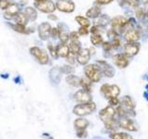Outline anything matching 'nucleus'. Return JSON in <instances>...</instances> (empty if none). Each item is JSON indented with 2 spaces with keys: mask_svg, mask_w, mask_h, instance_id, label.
<instances>
[{
  "mask_svg": "<svg viewBox=\"0 0 148 139\" xmlns=\"http://www.w3.org/2000/svg\"><path fill=\"white\" fill-rule=\"evenodd\" d=\"M75 21L80 24L81 26H83V27H88L90 25V21L87 20L86 18L82 17V16H77L75 18Z\"/></svg>",
  "mask_w": 148,
  "mask_h": 139,
  "instance_id": "32",
  "label": "nucleus"
},
{
  "mask_svg": "<svg viewBox=\"0 0 148 139\" xmlns=\"http://www.w3.org/2000/svg\"><path fill=\"white\" fill-rule=\"evenodd\" d=\"M75 56L76 54H74L72 52H69V54L68 55V57H67V60H68V62L69 63H71V64H73L74 61H75Z\"/></svg>",
  "mask_w": 148,
  "mask_h": 139,
  "instance_id": "39",
  "label": "nucleus"
},
{
  "mask_svg": "<svg viewBox=\"0 0 148 139\" xmlns=\"http://www.w3.org/2000/svg\"><path fill=\"white\" fill-rule=\"evenodd\" d=\"M113 0H97V2L99 4H102V5H106V4H108V3H111Z\"/></svg>",
  "mask_w": 148,
  "mask_h": 139,
  "instance_id": "50",
  "label": "nucleus"
},
{
  "mask_svg": "<svg viewBox=\"0 0 148 139\" xmlns=\"http://www.w3.org/2000/svg\"><path fill=\"white\" fill-rule=\"evenodd\" d=\"M8 25L10 26L15 32H21V34H29V32H31V31H28L29 29H26L25 25L18 24V23H15V24H10V23H8Z\"/></svg>",
  "mask_w": 148,
  "mask_h": 139,
  "instance_id": "27",
  "label": "nucleus"
},
{
  "mask_svg": "<svg viewBox=\"0 0 148 139\" xmlns=\"http://www.w3.org/2000/svg\"><path fill=\"white\" fill-rule=\"evenodd\" d=\"M140 3H141V0H130L129 5H130V6L133 7V8H136V7L139 6V5H140Z\"/></svg>",
  "mask_w": 148,
  "mask_h": 139,
  "instance_id": "43",
  "label": "nucleus"
},
{
  "mask_svg": "<svg viewBox=\"0 0 148 139\" xmlns=\"http://www.w3.org/2000/svg\"><path fill=\"white\" fill-rule=\"evenodd\" d=\"M36 3H40V2H45V1H47V0H34Z\"/></svg>",
  "mask_w": 148,
  "mask_h": 139,
  "instance_id": "54",
  "label": "nucleus"
},
{
  "mask_svg": "<svg viewBox=\"0 0 148 139\" xmlns=\"http://www.w3.org/2000/svg\"><path fill=\"white\" fill-rule=\"evenodd\" d=\"M12 3L10 0H0V8L7 9Z\"/></svg>",
  "mask_w": 148,
  "mask_h": 139,
  "instance_id": "36",
  "label": "nucleus"
},
{
  "mask_svg": "<svg viewBox=\"0 0 148 139\" xmlns=\"http://www.w3.org/2000/svg\"><path fill=\"white\" fill-rule=\"evenodd\" d=\"M116 114H117V111H116V109L113 108V107L108 106V107H106L105 109L100 110L99 117L103 122H106V120H108L110 119L115 118Z\"/></svg>",
  "mask_w": 148,
  "mask_h": 139,
  "instance_id": "8",
  "label": "nucleus"
},
{
  "mask_svg": "<svg viewBox=\"0 0 148 139\" xmlns=\"http://www.w3.org/2000/svg\"><path fill=\"white\" fill-rule=\"evenodd\" d=\"M100 92L104 95L106 98H111V97H118V96L120 94V89L118 85H108V83H105L101 86L100 88Z\"/></svg>",
  "mask_w": 148,
  "mask_h": 139,
  "instance_id": "3",
  "label": "nucleus"
},
{
  "mask_svg": "<svg viewBox=\"0 0 148 139\" xmlns=\"http://www.w3.org/2000/svg\"><path fill=\"white\" fill-rule=\"evenodd\" d=\"M119 101L121 106L128 109H134V108H135V104H134L133 100L131 98V96H123Z\"/></svg>",
  "mask_w": 148,
  "mask_h": 139,
  "instance_id": "22",
  "label": "nucleus"
},
{
  "mask_svg": "<svg viewBox=\"0 0 148 139\" xmlns=\"http://www.w3.org/2000/svg\"><path fill=\"white\" fill-rule=\"evenodd\" d=\"M56 8L59 11L71 13L75 9V5L71 0H58L57 4H56Z\"/></svg>",
  "mask_w": 148,
  "mask_h": 139,
  "instance_id": "5",
  "label": "nucleus"
},
{
  "mask_svg": "<svg viewBox=\"0 0 148 139\" xmlns=\"http://www.w3.org/2000/svg\"><path fill=\"white\" fill-rule=\"evenodd\" d=\"M110 106L115 107V106H119L120 104V101L119 100L118 97H111V98L108 99Z\"/></svg>",
  "mask_w": 148,
  "mask_h": 139,
  "instance_id": "37",
  "label": "nucleus"
},
{
  "mask_svg": "<svg viewBox=\"0 0 148 139\" xmlns=\"http://www.w3.org/2000/svg\"><path fill=\"white\" fill-rule=\"evenodd\" d=\"M69 50H71V52H72V53L77 55L79 51L81 50L80 42H79L78 40L77 41H71V45H69Z\"/></svg>",
  "mask_w": 148,
  "mask_h": 139,
  "instance_id": "31",
  "label": "nucleus"
},
{
  "mask_svg": "<svg viewBox=\"0 0 148 139\" xmlns=\"http://www.w3.org/2000/svg\"><path fill=\"white\" fill-rule=\"evenodd\" d=\"M89 126V120L83 118H78L74 120V127L76 130H86Z\"/></svg>",
  "mask_w": 148,
  "mask_h": 139,
  "instance_id": "21",
  "label": "nucleus"
},
{
  "mask_svg": "<svg viewBox=\"0 0 148 139\" xmlns=\"http://www.w3.org/2000/svg\"><path fill=\"white\" fill-rule=\"evenodd\" d=\"M126 23H127L126 19L121 16H118V17H115L113 20L111 21V26L113 27V29L122 30Z\"/></svg>",
  "mask_w": 148,
  "mask_h": 139,
  "instance_id": "16",
  "label": "nucleus"
},
{
  "mask_svg": "<svg viewBox=\"0 0 148 139\" xmlns=\"http://www.w3.org/2000/svg\"><path fill=\"white\" fill-rule=\"evenodd\" d=\"M113 61L119 69H124L129 65V59L126 55L117 54L113 57Z\"/></svg>",
  "mask_w": 148,
  "mask_h": 139,
  "instance_id": "13",
  "label": "nucleus"
},
{
  "mask_svg": "<svg viewBox=\"0 0 148 139\" xmlns=\"http://www.w3.org/2000/svg\"><path fill=\"white\" fill-rule=\"evenodd\" d=\"M139 49H140V44L136 43V42H129L128 44L125 45L124 46V51L125 54L132 57L138 53Z\"/></svg>",
  "mask_w": 148,
  "mask_h": 139,
  "instance_id": "12",
  "label": "nucleus"
},
{
  "mask_svg": "<svg viewBox=\"0 0 148 139\" xmlns=\"http://www.w3.org/2000/svg\"><path fill=\"white\" fill-rule=\"evenodd\" d=\"M106 128L109 130V131H116L118 128H119V122L118 120H116L115 118L110 119L104 122Z\"/></svg>",
  "mask_w": 148,
  "mask_h": 139,
  "instance_id": "23",
  "label": "nucleus"
},
{
  "mask_svg": "<svg viewBox=\"0 0 148 139\" xmlns=\"http://www.w3.org/2000/svg\"><path fill=\"white\" fill-rule=\"evenodd\" d=\"M30 53L32 56H34V58L42 65H45L49 62L48 55L46 54V52H45L44 50L37 47V46H34V47L30 48Z\"/></svg>",
  "mask_w": 148,
  "mask_h": 139,
  "instance_id": "4",
  "label": "nucleus"
},
{
  "mask_svg": "<svg viewBox=\"0 0 148 139\" xmlns=\"http://www.w3.org/2000/svg\"><path fill=\"white\" fill-rule=\"evenodd\" d=\"M140 38V34L139 32L134 30V29H131L126 32L125 34V39H126L128 42H136Z\"/></svg>",
  "mask_w": 148,
  "mask_h": 139,
  "instance_id": "20",
  "label": "nucleus"
},
{
  "mask_svg": "<svg viewBox=\"0 0 148 139\" xmlns=\"http://www.w3.org/2000/svg\"><path fill=\"white\" fill-rule=\"evenodd\" d=\"M69 39L71 41H77L79 39V34L76 32H72L71 34H69Z\"/></svg>",
  "mask_w": 148,
  "mask_h": 139,
  "instance_id": "44",
  "label": "nucleus"
},
{
  "mask_svg": "<svg viewBox=\"0 0 148 139\" xmlns=\"http://www.w3.org/2000/svg\"><path fill=\"white\" fill-rule=\"evenodd\" d=\"M43 136H46V137H49L50 136H49V133H43Z\"/></svg>",
  "mask_w": 148,
  "mask_h": 139,
  "instance_id": "55",
  "label": "nucleus"
},
{
  "mask_svg": "<svg viewBox=\"0 0 148 139\" xmlns=\"http://www.w3.org/2000/svg\"><path fill=\"white\" fill-rule=\"evenodd\" d=\"M66 81L69 85L72 86H81V78H79L78 76L74 75V74H69L67 76Z\"/></svg>",
  "mask_w": 148,
  "mask_h": 139,
  "instance_id": "24",
  "label": "nucleus"
},
{
  "mask_svg": "<svg viewBox=\"0 0 148 139\" xmlns=\"http://www.w3.org/2000/svg\"><path fill=\"white\" fill-rule=\"evenodd\" d=\"M74 98L78 102L79 104L82 103H89L92 102V96L90 92H87L83 89H81L76 92V94L74 95Z\"/></svg>",
  "mask_w": 148,
  "mask_h": 139,
  "instance_id": "9",
  "label": "nucleus"
},
{
  "mask_svg": "<svg viewBox=\"0 0 148 139\" xmlns=\"http://www.w3.org/2000/svg\"><path fill=\"white\" fill-rule=\"evenodd\" d=\"M108 22V17H106V16H102V17L100 18V20L98 21V24H99V25H103V26H105Z\"/></svg>",
  "mask_w": 148,
  "mask_h": 139,
  "instance_id": "40",
  "label": "nucleus"
},
{
  "mask_svg": "<svg viewBox=\"0 0 148 139\" xmlns=\"http://www.w3.org/2000/svg\"><path fill=\"white\" fill-rule=\"evenodd\" d=\"M97 63L100 64V68L102 70V72H103L106 77L111 78L114 76L115 71L109 64H108L106 61H97Z\"/></svg>",
  "mask_w": 148,
  "mask_h": 139,
  "instance_id": "17",
  "label": "nucleus"
},
{
  "mask_svg": "<svg viewBox=\"0 0 148 139\" xmlns=\"http://www.w3.org/2000/svg\"><path fill=\"white\" fill-rule=\"evenodd\" d=\"M96 109V105L95 102H89V103H82L78 104L73 108V113L79 116V117H83V116L89 115L92 113Z\"/></svg>",
  "mask_w": 148,
  "mask_h": 139,
  "instance_id": "2",
  "label": "nucleus"
},
{
  "mask_svg": "<svg viewBox=\"0 0 148 139\" xmlns=\"http://www.w3.org/2000/svg\"><path fill=\"white\" fill-rule=\"evenodd\" d=\"M145 8H148V1H145Z\"/></svg>",
  "mask_w": 148,
  "mask_h": 139,
  "instance_id": "56",
  "label": "nucleus"
},
{
  "mask_svg": "<svg viewBox=\"0 0 148 139\" xmlns=\"http://www.w3.org/2000/svg\"><path fill=\"white\" fill-rule=\"evenodd\" d=\"M84 73L86 78L89 79L92 83H97L102 78V70L99 65L90 64L84 68Z\"/></svg>",
  "mask_w": 148,
  "mask_h": 139,
  "instance_id": "1",
  "label": "nucleus"
},
{
  "mask_svg": "<svg viewBox=\"0 0 148 139\" xmlns=\"http://www.w3.org/2000/svg\"><path fill=\"white\" fill-rule=\"evenodd\" d=\"M1 77L4 78V79H7V78H8V75L7 73H4V74H1Z\"/></svg>",
  "mask_w": 148,
  "mask_h": 139,
  "instance_id": "53",
  "label": "nucleus"
},
{
  "mask_svg": "<svg viewBox=\"0 0 148 139\" xmlns=\"http://www.w3.org/2000/svg\"><path fill=\"white\" fill-rule=\"evenodd\" d=\"M24 13L26 14V16H27L28 19H29V20H31L32 21L36 20V18H37V12H36V10H35L34 8H32V7H27V8H25Z\"/></svg>",
  "mask_w": 148,
  "mask_h": 139,
  "instance_id": "26",
  "label": "nucleus"
},
{
  "mask_svg": "<svg viewBox=\"0 0 148 139\" xmlns=\"http://www.w3.org/2000/svg\"><path fill=\"white\" fill-rule=\"evenodd\" d=\"M34 6L38 10L44 13H52L56 10V5L52 1H50V0H47V1L45 2H40V3L35 2Z\"/></svg>",
  "mask_w": 148,
  "mask_h": 139,
  "instance_id": "7",
  "label": "nucleus"
},
{
  "mask_svg": "<svg viewBox=\"0 0 148 139\" xmlns=\"http://www.w3.org/2000/svg\"><path fill=\"white\" fill-rule=\"evenodd\" d=\"M51 25L48 22H43L41 23L38 27V34H39V37L42 40H46L48 39V37L50 35L51 32Z\"/></svg>",
  "mask_w": 148,
  "mask_h": 139,
  "instance_id": "10",
  "label": "nucleus"
},
{
  "mask_svg": "<svg viewBox=\"0 0 148 139\" xmlns=\"http://www.w3.org/2000/svg\"><path fill=\"white\" fill-rule=\"evenodd\" d=\"M118 2H119V6L123 7L124 5H126V4H129L130 0H118Z\"/></svg>",
  "mask_w": 148,
  "mask_h": 139,
  "instance_id": "49",
  "label": "nucleus"
},
{
  "mask_svg": "<svg viewBox=\"0 0 148 139\" xmlns=\"http://www.w3.org/2000/svg\"><path fill=\"white\" fill-rule=\"evenodd\" d=\"M57 52L59 57L67 58L69 52H71V50H69V46L66 45V43H61L57 46Z\"/></svg>",
  "mask_w": 148,
  "mask_h": 139,
  "instance_id": "19",
  "label": "nucleus"
},
{
  "mask_svg": "<svg viewBox=\"0 0 148 139\" xmlns=\"http://www.w3.org/2000/svg\"><path fill=\"white\" fill-rule=\"evenodd\" d=\"M91 42L92 45H98L103 42V38H102V36L100 34H92L91 37Z\"/></svg>",
  "mask_w": 148,
  "mask_h": 139,
  "instance_id": "33",
  "label": "nucleus"
},
{
  "mask_svg": "<svg viewBox=\"0 0 148 139\" xmlns=\"http://www.w3.org/2000/svg\"><path fill=\"white\" fill-rule=\"evenodd\" d=\"M18 11H20V8H18V5L15 3H12L10 6L7 8V11L5 12L4 17L6 19H8V20H11V19L16 17V15L18 13Z\"/></svg>",
  "mask_w": 148,
  "mask_h": 139,
  "instance_id": "15",
  "label": "nucleus"
},
{
  "mask_svg": "<svg viewBox=\"0 0 148 139\" xmlns=\"http://www.w3.org/2000/svg\"><path fill=\"white\" fill-rule=\"evenodd\" d=\"M92 81H90L88 78H81V86L83 90L87 92L92 91Z\"/></svg>",
  "mask_w": 148,
  "mask_h": 139,
  "instance_id": "29",
  "label": "nucleus"
},
{
  "mask_svg": "<svg viewBox=\"0 0 148 139\" xmlns=\"http://www.w3.org/2000/svg\"><path fill=\"white\" fill-rule=\"evenodd\" d=\"M61 69V72H62V73H64V74H71L73 72H74V69H73V67H71V66H69V65H65V66H63L62 68H60Z\"/></svg>",
  "mask_w": 148,
  "mask_h": 139,
  "instance_id": "35",
  "label": "nucleus"
},
{
  "mask_svg": "<svg viewBox=\"0 0 148 139\" xmlns=\"http://www.w3.org/2000/svg\"><path fill=\"white\" fill-rule=\"evenodd\" d=\"M58 37L61 43H67V41L69 39V35L67 32V27L65 24H59L58 25Z\"/></svg>",
  "mask_w": 148,
  "mask_h": 139,
  "instance_id": "18",
  "label": "nucleus"
},
{
  "mask_svg": "<svg viewBox=\"0 0 148 139\" xmlns=\"http://www.w3.org/2000/svg\"><path fill=\"white\" fill-rule=\"evenodd\" d=\"M47 48H48V50H49V52H50L51 56H52V57H53L54 58H57L58 57V52H57V46L55 47V46L52 45V44H48Z\"/></svg>",
  "mask_w": 148,
  "mask_h": 139,
  "instance_id": "34",
  "label": "nucleus"
},
{
  "mask_svg": "<svg viewBox=\"0 0 148 139\" xmlns=\"http://www.w3.org/2000/svg\"><path fill=\"white\" fill-rule=\"evenodd\" d=\"M101 14V9L98 7H94V8H91L89 10L86 12V16L88 18H91V19H96L100 16Z\"/></svg>",
  "mask_w": 148,
  "mask_h": 139,
  "instance_id": "25",
  "label": "nucleus"
},
{
  "mask_svg": "<svg viewBox=\"0 0 148 139\" xmlns=\"http://www.w3.org/2000/svg\"><path fill=\"white\" fill-rule=\"evenodd\" d=\"M111 47H112L111 43H108V42H105V43H103V49L105 51H109L111 49Z\"/></svg>",
  "mask_w": 148,
  "mask_h": 139,
  "instance_id": "48",
  "label": "nucleus"
},
{
  "mask_svg": "<svg viewBox=\"0 0 148 139\" xmlns=\"http://www.w3.org/2000/svg\"><path fill=\"white\" fill-rule=\"evenodd\" d=\"M76 59L79 64L86 65V63L89 61V59H90V50L86 48L81 49L77 54Z\"/></svg>",
  "mask_w": 148,
  "mask_h": 139,
  "instance_id": "14",
  "label": "nucleus"
},
{
  "mask_svg": "<svg viewBox=\"0 0 148 139\" xmlns=\"http://www.w3.org/2000/svg\"><path fill=\"white\" fill-rule=\"evenodd\" d=\"M14 19H15L16 23H18V24H21V25H26L28 20H29V19L27 18L25 13H20V12L17 14L16 17Z\"/></svg>",
  "mask_w": 148,
  "mask_h": 139,
  "instance_id": "28",
  "label": "nucleus"
},
{
  "mask_svg": "<svg viewBox=\"0 0 148 139\" xmlns=\"http://www.w3.org/2000/svg\"><path fill=\"white\" fill-rule=\"evenodd\" d=\"M100 29H101L100 26H94L91 29V32H92V34H98L100 32V31H101Z\"/></svg>",
  "mask_w": 148,
  "mask_h": 139,
  "instance_id": "47",
  "label": "nucleus"
},
{
  "mask_svg": "<svg viewBox=\"0 0 148 139\" xmlns=\"http://www.w3.org/2000/svg\"><path fill=\"white\" fill-rule=\"evenodd\" d=\"M76 136L79 138H85V137H87V132H86V130H77Z\"/></svg>",
  "mask_w": 148,
  "mask_h": 139,
  "instance_id": "38",
  "label": "nucleus"
},
{
  "mask_svg": "<svg viewBox=\"0 0 148 139\" xmlns=\"http://www.w3.org/2000/svg\"><path fill=\"white\" fill-rule=\"evenodd\" d=\"M119 122V127L127 130V131L136 132L138 130V125L132 118H129V117L120 118Z\"/></svg>",
  "mask_w": 148,
  "mask_h": 139,
  "instance_id": "6",
  "label": "nucleus"
},
{
  "mask_svg": "<svg viewBox=\"0 0 148 139\" xmlns=\"http://www.w3.org/2000/svg\"><path fill=\"white\" fill-rule=\"evenodd\" d=\"M48 19H50V20H55L57 21L58 20V17L55 16V15H48Z\"/></svg>",
  "mask_w": 148,
  "mask_h": 139,
  "instance_id": "51",
  "label": "nucleus"
},
{
  "mask_svg": "<svg viewBox=\"0 0 148 139\" xmlns=\"http://www.w3.org/2000/svg\"><path fill=\"white\" fill-rule=\"evenodd\" d=\"M136 16L139 18V19H143L145 17V13L143 11V8H138V10L136 11Z\"/></svg>",
  "mask_w": 148,
  "mask_h": 139,
  "instance_id": "41",
  "label": "nucleus"
},
{
  "mask_svg": "<svg viewBox=\"0 0 148 139\" xmlns=\"http://www.w3.org/2000/svg\"><path fill=\"white\" fill-rule=\"evenodd\" d=\"M111 45H112V47L118 48L119 46H120V41H119L118 38H115V39H113V41H112V43H111Z\"/></svg>",
  "mask_w": 148,
  "mask_h": 139,
  "instance_id": "46",
  "label": "nucleus"
},
{
  "mask_svg": "<svg viewBox=\"0 0 148 139\" xmlns=\"http://www.w3.org/2000/svg\"><path fill=\"white\" fill-rule=\"evenodd\" d=\"M21 77L20 76H18V77H16L15 79H14V82H15L16 83H21Z\"/></svg>",
  "mask_w": 148,
  "mask_h": 139,
  "instance_id": "52",
  "label": "nucleus"
},
{
  "mask_svg": "<svg viewBox=\"0 0 148 139\" xmlns=\"http://www.w3.org/2000/svg\"><path fill=\"white\" fill-rule=\"evenodd\" d=\"M88 32H89V31H88V29H87V27H83V26H82L81 28H80V30H79V32H78V34H81V35H86Z\"/></svg>",
  "mask_w": 148,
  "mask_h": 139,
  "instance_id": "42",
  "label": "nucleus"
},
{
  "mask_svg": "<svg viewBox=\"0 0 148 139\" xmlns=\"http://www.w3.org/2000/svg\"><path fill=\"white\" fill-rule=\"evenodd\" d=\"M50 34L53 38H57V37H58V28H53V29H51Z\"/></svg>",
  "mask_w": 148,
  "mask_h": 139,
  "instance_id": "45",
  "label": "nucleus"
},
{
  "mask_svg": "<svg viewBox=\"0 0 148 139\" xmlns=\"http://www.w3.org/2000/svg\"><path fill=\"white\" fill-rule=\"evenodd\" d=\"M61 69L58 67H54L49 71V79L54 85H58L61 81Z\"/></svg>",
  "mask_w": 148,
  "mask_h": 139,
  "instance_id": "11",
  "label": "nucleus"
},
{
  "mask_svg": "<svg viewBox=\"0 0 148 139\" xmlns=\"http://www.w3.org/2000/svg\"><path fill=\"white\" fill-rule=\"evenodd\" d=\"M111 139H133L132 136H131L130 134L126 133H117L114 132L110 134Z\"/></svg>",
  "mask_w": 148,
  "mask_h": 139,
  "instance_id": "30",
  "label": "nucleus"
}]
</instances>
